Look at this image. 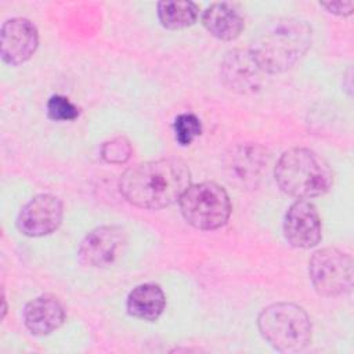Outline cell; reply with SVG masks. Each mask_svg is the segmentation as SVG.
I'll return each mask as SVG.
<instances>
[{
    "label": "cell",
    "instance_id": "8fae6325",
    "mask_svg": "<svg viewBox=\"0 0 354 354\" xmlns=\"http://www.w3.org/2000/svg\"><path fill=\"white\" fill-rule=\"evenodd\" d=\"M220 75L230 90L253 94L261 87L264 72L250 50H234L224 57Z\"/></svg>",
    "mask_w": 354,
    "mask_h": 354
},
{
    "label": "cell",
    "instance_id": "e0dca14e",
    "mask_svg": "<svg viewBox=\"0 0 354 354\" xmlns=\"http://www.w3.org/2000/svg\"><path fill=\"white\" fill-rule=\"evenodd\" d=\"M176 140L181 145H189L202 131V124L199 119L192 113H181L174 120Z\"/></svg>",
    "mask_w": 354,
    "mask_h": 354
},
{
    "label": "cell",
    "instance_id": "52a82bcc",
    "mask_svg": "<svg viewBox=\"0 0 354 354\" xmlns=\"http://www.w3.org/2000/svg\"><path fill=\"white\" fill-rule=\"evenodd\" d=\"M223 165L231 184L241 189L256 188L267 170L268 153L261 145L242 144L225 153Z\"/></svg>",
    "mask_w": 354,
    "mask_h": 354
},
{
    "label": "cell",
    "instance_id": "ffe728a7",
    "mask_svg": "<svg viewBox=\"0 0 354 354\" xmlns=\"http://www.w3.org/2000/svg\"><path fill=\"white\" fill-rule=\"evenodd\" d=\"M322 7H325L329 12L336 14V15H350L353 12L354 8V3L353 1H330V3H322Z\"/></svg>",
    "mask_w": 354,
    "mask_h": 354
},
{
    "label": "cell",
    "instance_id": "9a60e30c",
    "mask_svg": "<svg viewBox=\"0 0 354 354\" xmlns=\"http://www.w3.org/2000/svg\"><path fill=\"white\" fill-rule=\"evenodd\" d=\"M166 306L162 288L155 283H142L134 288L127 297V313L136 318L155 321Z\"/></svg>",
    "mask_w": 354,
    "mask_h": 354
},
{
    "label": "cell",
    "instance_id": "8992f818",
    "mask_svg": "<svg viewBox=\"0 0 354 354\" xmlns=\"http://www.w3.org/2000/svg\"><path fill=\"white\" fill-rule=\"evenodd\" d=\"M308 272L313 286L322 296H342L353 288L351 257L336 248L314 252L308 263Z\"/></svg>",
    "mask_w": 354,
    "mask_h": 354
},
{
    "label": "cell",
    "instance_id": "3957f363",
    "mask_svg": "<svg viewBox=\"0 0 354 354\" xmlns=\"http://www.w3.org/2000/svg\"><path fill=\"white\" fill-rule=\"evenodd\" d=\"M275 180L288 195L308 199L329 191L333 173L328 162L317 152L307 148H292L281 155L275 166Z\"/></svg>",
    "mask_w": 354,
    "mask_h": 354
},
{
    "label": "cell",
    "instance_id": "7a4b0ae2",
    "mask_svg": "<svg viewBox=\"0 0 354 354\" xmlns=\"http://www.w3.org/2000/svg\"><path fill=\"white\" fill-rule=\"evenodd\" d=\"M311 44V28L295 18L274 22L252 47V54L264 73L290 69Z\"/></svg>",
    "mask_w": 354,
    "mask_h": 354
},
{
    "label": "cell",
    "instance_id": "7c38bea8",
    "mask_svg": "<svg viewBox=\"0 0 354 354\" xmlns=\"http://www.w3.org/2000/svg\"><path fill=\"white\" fill-rule=\"evenodd\" d=\"M286 241L300 249H310L321 241V220L317 207L308 201L295 202L283 220Z\"/></svg>",
    "mask_w": 354,
    "mask_h": 354
},
{
    "label": "cell",
    "instance_id": "2e32d148",
    "mask_svg": "<svg viewBox=\"0 0 354 354\" xmlns=\"http://www.w3.org/2000/svg\"><path fill=\"white\" fill-rule=\"evenodd\" d=\"M199 8L194 1L166 0L158 3V17L167 29H183L195 24Z\"/></svg>",
    "mask_w": 354,
    "mask_h": 354
},
{
    "label": "cell",
    "instance_id": "30bf717a",
    "mask_svg": "<svg viewBox=\"0 0 354 354\" xmlns=\"http://www.w3.org/2000/svg\"><path fill=\"white\" fill-rule=\"evenodd\" d=\"M39 35L26 18H12L3 24L0 33L1 59L12 66L26 62L36 51Z\"/></svg>",
    "mask_w": 354,
    "mask_h": 354
},
{
    "label": "cell",
    "instance_id": "ba28073f",
    "mask_svg": "<svg viewBox=\"0 0 354 354\" xmlns=\"http://www.w3.org/2000/svg\"><path fill=\"white\" fill-rule=\"evenodd\" d=\"M126 243L124 230L118 225H101L91 230L80 242L77 259L86 267L111 266Z\"/></svg>",
    "mask_w": 354,
    "mask_h": 354
},
{
    "label": "cell",
    "instance_id": "277c9868",
    "mask_svg": "<svg viewBox=\"0 0 354 354\" xmlns=\"http://www.w3.org/2000/svg\"><path fill=\"white\" fill-rule=\"evenodd\" d=\"M257 326L264 340L281 353L303 351L311 342L310 317L293 303L266 307L257 318Z\"/></svg>",
    "mask_w": 354,
    "mask_h": 354
},
{
    "label": "cell",
    "instance_id": "9c48e42d",
    "mask_svg": "<svg viewBox=\"0 0 354 354\" xmlns=\"http://www.w3.org/2000/svg\"><path fill=\"white\" fill-rule=\"evenodd\" d=\"M64 209L59 198L40 194L22 206L17 227L26 236H44L54 232L62 221Z\"/></svg>",
    "mask_w": 354,
    "mask_h": 354
},
{
    "label": "cell",
    "instance_id": "ac0fdd59",
    "mask_svg": "<svg viewBox=\"0 0 354 354\" xmlns=\"http://www.w3.org/2000/svg\"><path fill=\"white\" fill-rule=\"evenodd\" d=\"M131 155V145L126 137H115L101 145V158L108 163H124Z\"/></svg>",
    "mask_w": 354,
    "mask_h": 354
},
{
    "label": "cell",
    "instance_id": "4fadbf2b",
    "mask_svg": "<svg viewBox=\"0 0 354 354\" xmlns=\"http://www.w3.org/2000/svg\"><path fill=\"white\" fill-rule=\"evenodd\" d=\"M24 321L30 333L36 336L50 335L64 324L65 310L57 297L43 295L26 304Z\"/></svg>",
    "mask_w": 354,
    "mask_h": 354
},
{
    "label": "cell",
    "instance_id": "6da1fadb",
    "mask_svg": "<svg viewBox=\"0 0 354 354\" xmlns=\"http://www.w3.org/2000/svg\"><path fill=\"white\" fill-rule=\"evenodd\" d=\"M191 185V171L180 159H158L127 169L119 188L123 198L142 209H162L180 201Z\"/></svg>",
    "mask_w": 354,
    "mask_h": 354
},
{
    "label": "cell",
    "instance_id": "5bb4252c",
    "mask_svg": "<svg viewBox=\"0 0 354 354\" xmlns=\"http://www.w3.org/2000/svg\"><path fill=\"white\" fill-rule=\"evenodd\" d=\"M202 24L210 35L220 40H234L243 29V18L230 3H213L202 15Z\"/></svg>",
    "mask_w": 354,
    "mask_h": 354
},
{
    "label": "cell",
    "instance_id": "5b68a950",
    "mask_svg": "<svg viewBox=\"0 0 354 354\" xmlns=\"http://www.w3.org/2000/svg\"><path fill=\"white\" fill-rule=\"evenodd\" d=\"M178 202L185 221L198 230H217L231 214L228 194L212 181L189 185Z\"/></svg>",
    "mask_w": 354,
    "mask_h": 354
},
{
    "label": "cell",
    "instance_id": "d6986e66",
    "mask_svg": "<svg viewBox=\"0 0 354 354\" xmlns=\"http://www.w3.org/2000/svg\"><path fill=\"white\" fill-rule=\"evenodd\" d=\"M47 113L53 120H75L79 109L64 95H53L47 102Z\"/></svg>",
    "mask_w": 354,
    "mask_h": 354
}]
</instances>
